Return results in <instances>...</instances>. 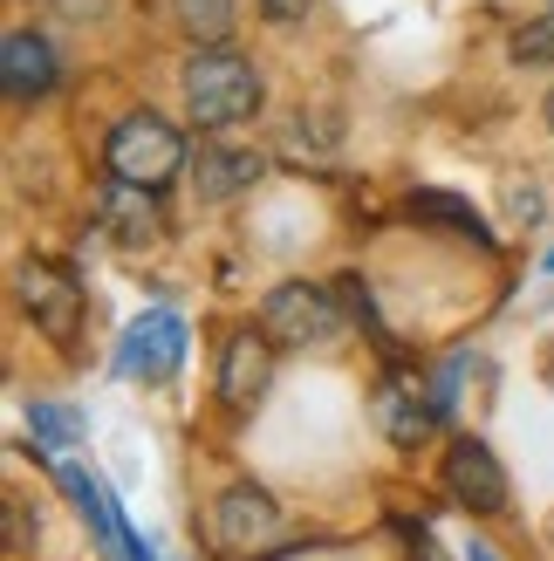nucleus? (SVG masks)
Here are the masks:
<instances>
[{
	"instance_id": "1",
	"label": "nucleus",
	"mask_w": 554,
	"mask_h": 561,
	"mask_svg": "<svg viewBox=\"0 0 554 561\" xmlns=\"http://www.w3.org/2000/svg\"><path fill=\"white\" fill-rule=\"evenodd\" d=\"M178 96H185V117L199 130H233L261 110V69L246 62L240 48L212 42V48H192L185 69H178Z\"/></svg>"
},
{
	"instance_id": "2",
	"label": "nucleus",
	"mask_w": 554,
	"mask_h": 561,
	"mask_svg": "<svg viewBox=\"0 0 554 561\" xmlns=\"http://www.w3.org/2000/svg\"><path fill=\"white\" fill-rule=\"evenodd\" d=\"M103 164H109V179H130V185L164 192V185L185 172V137L164 124L158 110H130V117L109 124V137H103Z\"/></svg>"
},
{
	"instance_id": "3",
	"label": "nucleus",
	"mask_w": 554,
	"mask_h": 561,
	"mask_svg": "<svg viewBox=\"0 0 554 561\" xmlns=\"http://www.w3.org/2000/svg\"><path fill=\"white\" fill-rule=\"evenodd\" d=\"M261 329H267L274 350H322L343 329V308H336V295L309 288V280H281L261 301Z\"/></svg>"
},
{
	"instance_id": "4",
	"label": "nucleus",
	"mask_w": 554,
	"mask_h": 561,
	"mask_svg": "<svg viewBox=\"0 0 554 561\" xmlns=\"http://www.w3.org/2000/svg\"><path fill=\"white\" fill-rule=\"evenodd\" d=\"M212 541H219V554H240V561L267 554L274 541H281V507H274V493L254 486V480L219 486V500H212Z\"/></svg>"
},
{
	"instance_id": "5",
	"label": "nucleus",
	"mask_w": 554,
	"mask_h": 561,
	"mask_svg": "<svg viewBox=\"0 0 554 561\" xmlns=\"http://www.w3.org/2000/svg\"><path fill=\"white\" fill-rule=\"evenodd\" d=\"M21 308L35 316V329L48 335V343H76V322H82V288H76V274L69 267H55V261H27L21 267Z\"/></svg>"
},
{
	"instance_id": "6",
	"label": "nucleus",
	"mask_w": 554,
	"mask_h": 561,
	"mask_svg": "<svg viewBox=\"0 0 554 561\" xmlns=\"http://www.w3.org/2000/svg\"><path fill=\"white\" fill-rule=\"evenodd\" d=\"M438 417H446V404H438V383L418 377V370H391L377 383V425L391 432V445H425L438 432Z\"/></svg>"
},
{
	"instance_id": "7",
	"label": "nucleus",
	"mask_w": 554,
	"mask_h": 561,
	"mask_svg": "<svg viewBox=\"0 0 554 561\" xmlns=\"http://www.w3.org/2000/svg\"><path fill=\"white\" fill-rule=\"evenodd\" d=\"M446 493H452V507L480 514V520L507 507V472H500L486 438H452L446 445Z\"/></svg>"
},
{
	"instance_id": "8",
	"label": "nucleus",
	"mask_w": 554,
	"mask_h": 561,
	"mask_svg": "<svg viewBox=\"0 0 554 561\" xmlns=\"http://www.w3.org/2000/svg\"><path fill=\"white\" fill-rule=\"evenodd\" d=\"M185 363V322L172 316V308H151V316H137L124 329V343H117V377H172Z\"/></svg>"
},
{
	"instance_id": "9",
	"label": "nucleus",
	"mask_w": 554,
	"mask_h": 561,
	"mask_svg": "<svg viewBox=\"0 0 554 561\" xmlns=\"http://www.w3.org/2000/svg\"><path fill=\"white\" fill-rule=\"evenodd\" d=\"M274 383V343L267 329H240L227 335V356H219V404H227L233 417H246Z\"/></svg>"
},
{
	"instance_id": "10",
	"label": "nucleus",
	"mask_w": 554,
	"mask_h": 561,
	"mask_svg": "<svg viewBox=\"0 0 554 561\" xmlns=\"http://www.w3.org/2000/svg\"><path fill=\"white\" fill-rule=\"evenodd\" d=\"M55 42L35 35V27H14L8 42H0V90H8V103H42L55 90Z\"/></svg>"
},
{
	"instance_id": "11",
	"label": "nucleus",
	"mask_w": 554,
	"mask_h": 561,
	"mask_svg": "<svg viewBox=\"0 0 554 561\" xmlns=\"http://www.w3.org/2000/svg\"><path fill=\"white\" fill-rule=\"evenodd\" d=\"M96 219H103V233H109V240H124V247H151V240L164 233V219H158V192H151V185H130V179H109V185H103Z\"/></svg>"
},
{
	"instance_id": "12",
	"label": "nucleus",
	"mask_w": 554,
	"mask_h": 561,
	"mask_svg": "<svg viewBox=\"0 0 554 561\" xmlns=\"http://www.w3.org/2000/svg\"><path fill=\"white\" fill-rule=\"evenodd\" d=\"M267 179V158L261 151H240V145H212V151H199V206H227V199H240V192H254Z\"/></svg>"
},
{
	"instance_id": "13",
	"label": "nucleus",
	"mask_w": 554,
	"mask_h": 561,
	"mask_svg": "<svg viewBox=\"0 0 554 561\" xmlns=\"http://www.w3.org/2000/svg\"><path fill=\"white\" fill-rule=\"evenodd\" d=\"M172 14H178V27L199 48H212V42H227L233 35V21H240V0H172Z\"/></svg>"
},
{
	"instance_id": "14",
	"label": "nucleus",
	"mask_w": 554,
	"mask_h": 561,
	"mask_svg": "<svg viewBox=\"0 0 554 561\" xmlns=\"http://www.w3.org/2000/svg\"><path fill=\"white\" fill-rule=\"evenodd\" d=\"M411 213H431V219H446L452 233H473L480 247H493V233H486V219L465 206V199H446V192H411Z\"/></svg>"
},
{
	"instance_id": "15",
	"label": "nucleus",
	"mask_w": 554,
	"mask_h": 561,
	"mask_svg": "<svg viewBox=\"0 0 554 561\" xmlns=\"http://www.w3.org/2000/svg\"><path fill=\"white\" fill-rule=\"evenodd\" d=\"M27 432H35L48 453H69V445L82 438V417L69 404H27Z\"/></svg>"
},
{
	"instance_id": "16",
	"label": "nucleus",
	"mask_w": 554,
	"mask_h": 561,
	"mask_svg": "<svg viewBox=\"0 0 554 561\" xmlns=\"http://www.w3.org/2000/svg\"><path fill=\"white\" fill-rule=\"evenodd\" d=\"M513 69H547L554 62V14L547 21H528V27H513Z\"/></svg>"
},
{
	"instance_id": "17",
	"label": "nucleus",
	"mask_w": 554,
	"mask_h": 561,
	"mask_svg": "<svg viewBox=\"0 0 554 561\" xmlns=\"http://www.w3.org/2000/svg\"><path fill=\"white\" fill-rule=\"evenodd\" d=\"M411 561H446V548H438L431 527H411Z\"/></svg>"
},
{
	"instance_id": "18",
	"label": "nucleus",
	"mask_w": 554,
	"mask_h": 561,
	"mask_svg": "<svg viewBox=\"0 0 554 561\" xmlns=\"http://www.w3.org/2000/svg\"><path fill=\"white\" fill-rule=\"evenodd\" d=\"M261 14L267 21H301V14H309V0H261Z\"/></svg>"
},
{
	"instance_id": "19",
	"label": "nucleus",
	"mask_w": 554,
	"mask_h": 561,
	"mask_svg": "<svg viewBox=\"0 0 554 561\" xmlns=\"http://www.w3.org/2000/svg\"><path fill=\"white\" fill-rule=\"evenodd\" d=\"M124 561H158V554H151V548H145V541H137L130 527H124Z\"/></svg>"
},
{
	"instance_id": "20",
	"label": "nucleus",
	"mask_w": 554,
	"mask_h": 561,
	"mask_svg": "<svg viewBox=\"0 0 554 561\" xmlns=\"http://www.w3.org/2000/svg\"><path fill=\"white\" fill-rule=\"evenodd\" d=\"M541 117H547V130H554V90H547V103H541Z\"/></svg>"
},
{
	"instance_id": "21",
	"label": "nucleus",
	"mask_w": 554,
	"mask_h": 561,
	"mask_svg": "<svg viewBox=\"0 0 554 561\" xmlns=\"http://www.w3.org/2000/svg\"><path fill=\"white\" fill-rule=\"evenodd\" d=\"M465 561H493V554H486V548H480V541H473V554H465Z\"/></svg>"
},
{
	"instance_id": "22",
	"label": "nucleus",
	"mask_w": 554,
	"mask_h": 561,
	"mask_svg": "<svg viewBox=\"0 0 554 561\" xmlns=\"http://www.w3.org/2000/svg\"><path fill=\"white\" fill-rule=\"evenodd\" d=\"M547 274H554V254H547Z\"/></svg>"
},
{
	"instance_id": "23",
	"label": "nucleus",
	"mask_w": 554,
	"mask_h": 561,
	"mask_svg": "<svg viewBox=\"0 0 554 561\" xmlns=\"http://www.w3.org/2000/svg\"><path fill=\"white\" fill-rule=\"evenodd\" d=\"M547 8H554V0H547Z\"/></svg>"
}]
</instances>
